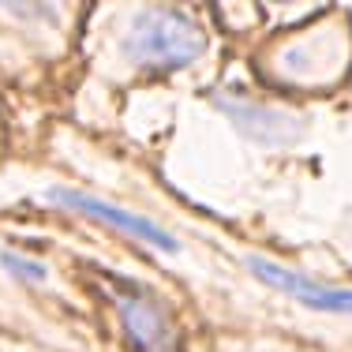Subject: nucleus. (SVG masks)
I'll return each mask as SVG.
<instances>
[{
    "mask_svg": "<svg viewBox=\"0 0 352 352\" xmlns=\"http://www.w3.org/2000/svg\"><path fill=\"white\" fill-rule=\"evenodd\" d=\"M206 49V38L188 15L169 12V8H150L131 23L124 38V53L150 72H176L188 68Z\"/></svg>",
    "mask_w": 352,
    "mask_h": 352,
    "instance_id": "obj_1",
    "label": "nucleus"
},
{
    "mask_svg": "<svg viewBox=\"0 0 352 352\" xmlns=\"http://www.w3.org/2000/svg\"><path fill=\"white\" fill-rule=\"evenodd\" d=\"M248 270L255 274L263 285H270V289L292 296L296 304H304V307L330 311V315H352V289H330V285H318L311 278H304V274L289 270V266L270 263V258H263V255H251Z\"/></svg>",
    "mask_w": 352,
    "mask_h": 352,
    "instance_id": "obj_2",
    "label": "nucleus"
},
{
    "mask_svg": "<svg viewBox=\"0 0 352 352\" xmlns=\"http://www.w3.org/2000/svg\"><path fill=\"white\" fill-rule=\"evenodd\" d=\"M49 199H53L56 206H64V210H75L82 217H94V221L113 225V229L124 232V236H135V240H142V244H154L162 251H176V240L162 229V225H154L150 217H142V214L120 210V206L105 203V199L82 195V191H72V188H53V191H49Z\"/></svg>",
    "mask_w": 352,
    "mask_h": 352,
    "instance_id": "obj_3",
    "label": "nucleus"
},
{
    "mask_svg": "<svg viewBox=\"0 0 352 352\" xmlns=\"http://www.w3.org/2000/svg\"><path fill=\"white\" fill-rule=\"evenodd\" d=\"M120 311H124V322H128L131 338L142 345V352H169V345H173L169 318H165V311L146 292H139V300H124Z\"/></svg>",
    "mask_w": 352,
    "mask_h": 352,
    "instance_id": "obj_4",
    "label": "nucleus"
},
{
    "mask_svg": "<svg viewBox=\"0 0 352 352\" xmlns=\"http://www.w3.org/2000/svg\"><path fill=\"white\" fill-rule=\"evenodd\" d=\"M4 263H8V270L23 274V278H30V281H41V278H45V270H41L38 263H27V258H15V255H4Z\"/></svg>",
    "mask_w": 352,
    "mask_h": 352,
    "instance_id": "obj_5",
    "label": "nucleus"
}]
</instances>
